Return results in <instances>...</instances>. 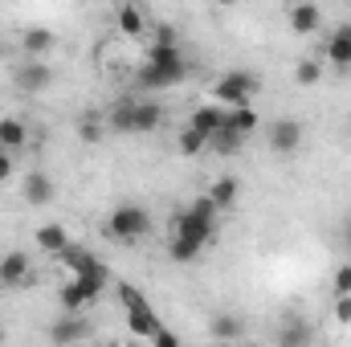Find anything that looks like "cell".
I'll return each mask as SVG.
<instances>
[{
	"mask_svg": "<svg viewBox=\"0 0 351 347\" xmlns=\"http://www.w3.org/2000/svg\"><path fill=\"white\" fill-rule=\"evenodd\" d=\"M25 147H29V127H25V119L4 115V119H0V152L16 156V152H25Z\"/></svg>",
	"mask_w": 351,
	"mask_h": 347,
	"instance_id": "cell-15",
	"label": "cell"
},
{
	"mask_svg": "<svg viewBox=\"0 0 351 347\" xmlns=\"http://www.w3.org/2000/svg\"><path fill=\"white\" fill-rule=\"evenodd\" d=\"M45 339H49V344H78V339H94V323H90L86 315H70V311H62V319L45 327Z\"/></svg>",
	"mask_w": 351,
	"mask_h": 347,
	"instance_id": "cell-8",
	"label": "cell"
},
{
	"mask_svg": "<svg viewBox=\"0 0 351 347\" xmlns=\"http://www.w3.org/2000/svg\"><path fill=\"white\" fill-rule=\"evenodd\" d=\"M258 90H262L258 74H250V70H229V74H221V78L213 82V98H217L221 106H237V102H254Z\"/></svg>",
	"mask_w": 351,
	"mask_h": 347,
	"instance_id": "cell-5",
	"label": "cell"
},
{
	"mask_svg": "<svg viewBox=\"0 0 351 347\" xmlns=\"http://www.w3.org/2000/svg\"><path fill=\"white\" fill-rule=\"evenodd\" d=\"M66 246H70V233H66L62 225H41V229H37V250H45L49 258H58Z\"/></svg>",
	"mask_w": 351,
	"mask_h": 347,
	"instance_id": "cell-25",
	"label": "cell"
},
{
	"mask_svg": "<svg viewBox=\"0 0 351 347\" xmlns=\"http://www.w3.org/2000/svg\"><path fill=\"white\" fill-rule=\"evenodd\" d=\"M188 127H196V131L213 135L217 127H225V106H221V102H200V106L188 115Z\"/></svg>",
	"mask_w": 351,
	"mask_h": 347,
	"instance_id": "cell-19",
	"label": "cell"
},
{
	"mask_svg": "<svg viewBox=\"0 0 351 347\" xmlns=\"http://www.w3.org/2000/svg\"><path fill=\"white\" fill-rule=\"evenodd\" d=\"M90 302H98V294H90L86 282H78V278L70 274V282H62V290H58V307L70 311V315H82Z\"/></svg>",
	"mask_w": 351,
	"mask_h": 347,
	"instance_id": "cell-13",
	"label": "cell"
},
{
	"mask_svg": "<svg viewBox=\"0 0 351 347\" xmlns=\"http://www.w3.org/2000/svg\"><path fill=\"white\" fill-rule=\"evenodd\" d=\"M152 344H160V347H180V335H176V331H168V327H160V331L152 335Z\"/></svg>",
	"mask_w": 351,
	"mask_h": 347,
	"instance_id": "cell-32",
	"label": "cell"
},
{
	"mask_svg": "<svg viewBox=\"0 0 351 347\" xmlns=\"http://www.w3.org/2000/svg\"><path fill=\"white\" fill-rule=\"evenodd\" d=\"M184 78H188V58H184L180 41H147L143 66L135 70V86L168 90V86H180Z\"/></svg>",
	"mask_w": 351,
	"mask_h": 347,
	"instance_id": "cell-1",
	"label": "cell"
},
{
	"mask_svg": "<svg viewBox=\"0 0 351 347\" xmlns=\"http://www.w3.org/2000/svg\"><path fill=\"white\" fill-rule=\"evenodd\" d=\"M319 78H323V62L302 58V62L294 66V82H298V86H319Z\"/></svg>",
	"mask_w": 351,
	"mask_h": 347,
	"instance_id": "cell-28",
	"label": "cell"
},
{
	"mask_svg": "<svg viewBox=\"0 0 351 347\" xmlns=\"http://www.w3.org/2000/svg\"><path fill=\"white\" fill-rule=\"evenodd\" d=\"M241 147H245V135L233 127H217L208 135V152H217V156H241Z\"/></svg>",
	"mask_w": 351,
	"mask_h": 347,
	"instance_id": "cell-23",
	"label": "cell"
},
{
	"mask_svg": "<svg viewBox=\"0 0 351 347\" xmlns=\"http://www.w3.org/2000/svg\"><path fill=\"white\" fill-rule=\"evenodd\" d=\"M164 123V106L152 98H135V135H147Z\"/></svg>",
	"mask_w": 351,
	"mask_h": 347,
	"instance_id": "cell-22",
	"label": "cell"
},
{
	"mask_svg": "<svg viewBox=\"0 0 351 347\" xmlns=\"http://www.w3.org/2000/svg\"><path fill=\"white\" fill-rule=\"evenodd\" d=\"M335 319L351 323V294H335Z\"/></svg>",
	"mask_w": 351,
	"mask_h": 347,
	"instance_id": "cell-31",
	"label": "cell"
},
{
	"mask_svg": "<svg viewBox=\"0 0 351 347\" xmlns=\"http://www.w3.org/2000/svg\"><path fill=\"white\" fill-rule=\"evenodd\" d=\"M323 29V8L315 0H294L290 4V33L306 37V33H319Z\"/></svg>",
	"mask_w": 351,
	"mask_h": 347,
	"instance_id": "cell-11",
	"label": "cell"
},
{
	"mask_svg": "<svg viewBox=\"0 0 351 347\" xmlns=\"http://www.w3.org/2000/svg\"><path fill=\"white\" fill-rule=\"evenodd\" d=\"M114 294H119V302H123V311H127V327H131V335L152 339V335L164 327V323H160V315H156V307L147 302V294H143L139 286L119 282V286H114Z\"/></svg>",
	"mask_w": 351,
	"mask_h": 347,
	"instance_id": "cell-3",
	"label": "cell"
},
{
	"mask_svg": "<svg viewBox=\"0 0 351 347\" xmlns=\"http://www.w3.org/2000/svg\"><path fill=\"white\" fill-rule=\"evenodd\" d=\"M8 78H12V86L21 90V94H45V90L53 86V70H49L45 58H21L8 70Z\"/></svg>",
	"mask_w": 351,
	"mask_h": 347,
	"instance_id": "cell-6",
	"label": "cell"
},
{
	"mask_svg": "<svg viewBox=\"0 0 351 347\" xmlns=\"http://www.w3.org/2000/svg\"><path fill=\"white\" fill-rule=\"evenodd\" d=\"M208 200H213L221 213H225V208H233V204L241 200V180H237V176H221V180H213Z\"/></svg>",
	"mask_w": 351,
	"mask_h": 347,
	"instance_id": "cell-20",
	"label": "cell"
},
{
	"mask_svg": "<svg viewBox=\"0 0 351 347\" xmlns=\"http://www.w3.org/2000/svg\"><path fill=\"white\" fill-rule=\"evenodd\" d=\"M114 29H119L123 37H131V41H143V37L152 33V21H147L143 4L127 0V4H119V12H114Z\"/></svg>",
	"mask_w": 351,
	"mask_h": 347,
	"instance_id": "cell-9",
	"label": "cell"
},
{
	"mask_svg": "<svg viewBox=\"0 0 351 347\" xmlns=\"http://www.w3.org/2000/svg\"><path fill=\"white\" fill-rule=\"evenodd\" d=\"M152 41H176V29H168V25H164V29H156V33H152Z\"/></svg>",
	"mask_w": 351,
	"mask_h": 347,
	"instance_id": "cell-34",
	"label": "cell"
},
{
	"mask_svg": "<svg viewBox=\"0 0 351 347\" xmlns=\"http://www.w3.org/2000/svg\"><path fill=\"white\" fill-rule=\"evenodd\" d=\"M147 229H152V217L143 204H119L106 217V237H114V241H139V237H147Z\"/></svg>",
	"mask_w": 351,
	"mask_h": 347,
	"instance_id": "cell-4",
	"label": "cell"
},
{
	"mask_svg": "<svg viewBox=\"0 0 351 347\" xmlns=\"http://www.w3.org/2000/svg\"><path fill=\"white\" fill-rule=\"evenodd\" d=\"M225 127H233V131H241L250 139L262 127V115L254 110V102H237V106H225Z\"/></svg>",
	"mask_w": 351,
	"mask_h": 347,
	"instance_id": "cell-17",
	"label": "cell"
},
{
	"mask_svg": "<svg viewBox=\"0 0 351 347\" xmlns=\"http://www.w3.org/2000/svg\"><path fill=\"white\" fill-rule=\"evenodd\" d=\"M0 286H33V261L29 254H21V250H8L4 258H0Z\"/></svg>",
	"mask_w": 351,
	"mask_h": 347,
	"instance_id": "cell-10",
	"label": "cell"
},
{
	"mask_svg": "<svg viewBox=\"0 0 351 347\" xmlns=\"http://www.w3.org/2000/svg\"><path fill=\"white\" fill-rule=\"evenodd\" d=\"M323 58H327L335 70H351V25L331 29V37H327V45H323Z\"/></svg>",
	"mask_w": 351,
	"mask_h": 347,
	"instance_id": "cell-14",
	"label": "cell"
},
{
	"mask_svg": "<svg viewBox=\"0 0 351 347\" xmlns=\"http://www.w3.org/2000/svg\"><path fill=\"white\" fill-rule=\"evenodd\" d=\"M343 233H348V246H351V217H348V229H343Z\"/></svg>",
	"mask_w": 351,
	"mask_h": 347,
	"instance_id": "cell-36",
	"label": "cell"
},
{
	"mask_svg": "<svg viewBox=\"0 0 351 347\" xmlns=\"http://www.w3.org/2000/svg\"><path fill=\"white\" fill-rule=\"evenodd\" d=\"M102 135H106V110H86L78 119V139L82 143H98Z\"/></svg>",
	"mask_w": 351,
	"mask_h": 347,
	"instance_id": "cell-27",
	"label": "cell"
},
{
	"mask_svg": "<svg viewBox=\"0 0 351 347\" xmlns=\"http://www.w3.org/2000/svg\"><path fill=\"white\" fill-rule=\"evenodd\" d=\"M8 176H12V156H8V152H0V184H4Z\"/></svg>",
	"mask_w": 351,
	"mask_h": 347,
	"instance_id": "cell-33",
	"label": "cell"
},
{
	"mask_svg": "<svg viewBox=\"0 0 351 347\" xmlns=\"http://www.w3.org/2000/svg\"><path fill=\"white\" fill-rule=\"evenodd\" d=\"M208 4H221V8H233V4H241V0H208Z\"/></svg>",
	"mask_w": 351,
	"mask_h": 347,
	"instance_id": "cell-35",
	"label": "cell"
},
{
	"mask_svg": "<svg viewBox=\"0 0 351 347\" xmlns=\"http://www.w3.org/2000/svg\"><path fill=\"white\" fill-rule=\"evenodd\" d=\"M331 290H335V294H351V261H343V265L331 274Z\"/></svg>",
	"mask_w": 351,
	"mask_h": 347,
	"instance_id": "cell-30",
	"label": "cell"
},
{
	"mask_svg": "<svg viewBox=\"0 0 351 347\" xmlns=\"http://www.w3.org/2000/svg\"><path fill=\"white\" fill-rule=\"evenodd\" d=\"M58 261H62V270H66V274H86V270H94V265H98V258L90 254L86 246H74V241L58 254Z\"/></svg>",
	"mask_w": 351,
	"mask_h": 347,
	"instance_id": "cell-24",
	"label": "cell"
},
{
	"mask_svg": "<svg viewBox=\"0 0 351 347\" xmlns=\"http://www.w3.org/2000/svg\"><path fill=\"white\" fill-rule=\"evenodd\" d=\"M21 196H25V204L45 208V204L53 200V180H49L45 172H29L25 176V184H21Z\"/></svg>",
	"mask_w": 351,
	"mask_h": 347,
	"instance_id": "cell-16",
	"label": "cell"
},
{
	"mask_svg": "<svg viewBox=\"0 0 351 347\" xmlns=\"http://www.w3.org/2000/svg\"><path fill=\"white\" fill-rule=\"evenodd\" d=\"M217 204L208 200V196H200V200H192L188 208H180L172 217V237L180 241H192V246H213V237H217Z\"/></svg>",
	"mask_w": 351,
	"mask_h": 347,
	"instance_id": "cell-2",
	"label": "cell"
},
{
	"mask_svg": "<svg viewBox=\"0 0 351 347\" xmlns=\"http://www.w3.org/2000/svg\"><path fill=\"white\" fill-rule=\"evenodd\" d=\"M58 49V33L45 25H33L21 33V58H49Z\"/></svg>",
	"mask_w": 351,
	"mask_h": 347,
	"instance_id": "cell-12",
	"label": "cell"
},
{
	"mask_svg": "<svg viewBox=\"0 0 351 347\" xmlns=\"http://www.w3.org/2000/svg\"><path fill=\"white\" fill-rule=\"evenodd\" d=\"M0 344H4V327H0Z\"/></svg>",
	"mask_w": 351,
	"mask_h": 347,
	"instance_id": "cell-37",
	"label": "cell"
},
{
	"mask_svg": "<svg viewBox=\"0 0 351 347\" xmlns=\"http://www.w3.org/2000/svg\"><path fill=\"white\" fill-rule=\"evenodd\" d=\"M176 152H180V156H188V160H192V156H200V152H208V135H204V131H196V127H188V123H184V131H180V135H176Z\"/></svg>",
	"mask_w": 351,
	"mask_h": 347,
	"instance_id": "cell-26",
	"label": "cell"
},
{
	"mask_svg": "<svg viewBox=\"0 0 351 347\" xmlns=\"http://www.w3.org/2000/svg\"><path fill=\"white\" fill-rule=\"evenodd\" d=\"M265 143H269V152H278V156H294V152L302 147V123L290 119V115L274 119V123L265 127Z\"/></svg>",
	"mask_w": 351,
	"mask_h": 347,
	"instance_id": "cell-7",
	"label": "cell"
},
{
	"mask_svg": "<svg viewBox=\"0 0 351 347\" xmlns=\"http://www.w3.org/2000/svg\"><path fill=\"white\" fill-rule=\"evenodd\" d=\"M106 131L114 135H135V98H123L106 110Z\"/></svg>",
	"mask_w": 351,
	"mask_h": 347,
	"instance_id": "cell-18",
	"label": "cell"
},
{
	"mask_svg": "<svg viewBox=\"0 0 351 347\" xmlns=\"http://www.w3.org/2000/svg\"><path fill=\"white\" fill-rule=\"evenodd\" d=\"M208 335H213V339H221V344L245 339V319H241V315H213V323H208Z\"/></svg>",
	"mask_w": 351,
	"mask_h": 347,
	"instance_id": "cell-21",
	"label": "cell"
},
{
	"mask_svg": "<svg viewBox=\"0 0 351 347\" xmlns=\"http://www.w3.org/2000/svg\"><path fill=\"white\" fill-rule=\"evenodd\" d=\"M311 339H315V331H311L306 323H290V327H286V331L278 335V344H282V347H294V344H311Z\"/></svg>",
	"mask_w": 351,
	"mask_h": 347,
	"instance_id": "cell-29",
	"label": "cell"
}]
</instances>
